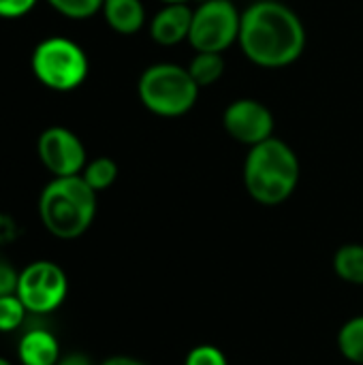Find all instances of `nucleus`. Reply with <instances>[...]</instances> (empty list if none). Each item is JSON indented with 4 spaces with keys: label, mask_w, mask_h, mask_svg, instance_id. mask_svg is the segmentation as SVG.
<instances>
[{
    "label": "nucleus",
    "mask_w": 363,
    "mask_h": 365,
    "mask_svg": "<svg viewBox=\"0 0 363 365\" xmlns=\"http://www.w3.org/2000/svg\"><path fill=\"white\" fill-rule=\"evenodd\" d=\"M34 77L53 92H71L88 77V56L71 38L49 36L43 38L30 58Z\"/></svg>",
    "instance_id": "obj_5"
},
{
    "label": "nucleus",
    "mask_w": 363,
    "mask_h": 365,
    "mask_svg": "<svg viewBox=\"0 0 363 365\" xmlns=\"http://www.w3.org/2000/svg\"><path fill=\"white\" fill-rule=\"evenodd\" d=\"M36 0H0V17L15 19L34 9Z\"/></svg>",
    "instance_id": "obj_20"
},
{
    "label": "nucleus",
    "mask_w": 363,
    "mask_h": 365,
    "mask_svg": "<svg viewBox=\"0 0 363 365\" xmlns=\"http://www.w3.org/2000/svg\"><path fill=\"white\" fill-rule=\"evenodd\" d=\"M334 269L340 280L349 284H363V246L362 244H344L338 248L334 257Z\"/></svg>",
    "instance_id": "obj_14"
},
{
    "label": "nucleus",
    "mask_w": 363,
    "mask_h": 365,
    "mask_svg": "<svg viewBox=\"0 0 363 365\" xmlns=\"http://www.w3.org/2000/svg\"><path fill=\"white\" fill-rule=\"evenodd\" d=\"M300 158L295 150L278 137L248 148L244 160V186L261 205L285 203L300 184Z\"/></svg>",
    "instance_id": "obj_2"
},
{
    "label": "nucleus",
    "mask_w": 363,
    "mask_h": 365,
    "mask_svg": "<svg viewBox=\"0 0 363 365\" xmlns=\"http://www.w3.org/2000/svg\"><path fill=\"white\" fill-rule=\"evenodd\" d=\"M242 13L233 0H205L193 9L188 43L195 51L223 53L240 36Z\"/></svg>",
    "instance_id": "obj_6"
},
{
    "label": "nucleus",
    "mask_w": 363,
    "mask_h": 365,
    "mask_svg": "<svg viewBox=\"0 0 363 365\" xmlns=\"http://www.w3.org/2000/svg\"><path fill=\"white\" fill-rule=\"evenodd\" d=\"M101 13L107 26L124 36L139 32L145 24V9L141 0H105Z\"/></svg>",
    "instance_id": "obj_11"
},
{
    "label": "nucleus",
    "mask_w": 363,
    "mask_h": 365,
    "mask_svg": "<svg viewBox=\"0 0 363 365\" xmlns=\"http://www.w3.org/2000/svg\"><path fill=\"white\" fill-rule=\"evenodd\" d=\"M39 216L53 237L75 240L96 216V192L81 175L53 178L39 197Z\"/></svg>",
    "instance_id": "obj_3"
},
{
    "label": "nucleus",
    "mask_w": 363,
    "mask_h": 365,
    "mask_svg": "<svg viewBox=\"0 0 363 365\" xmlns=\"http://www.w3.org/2000/svg\"><path fill=\"white\" fill-rule=\"evenodd\" d=\"M26 306L15 293L0 297V331H15L26 321Z\"/></svg>",
    "instance_id": "obj_18"
},
{
    "label": "nucleus",
    "mask_w": 363,
    "mask_h": 365,
    "mask_svg": "<svg viewBox=\"0 0 363 365\" xmlns=\"http://www.w3.org/2000/svg\"><path fill=\"white\" fill-rule=\"evenodd\" d=\"M237 43L244 56L261 68H285L306 49V28L300 15L280 0H257L242 11Z\"/></svg>",
    "instance_id": "obj_1"
},
{
    "label": "nucleus",
    "mask_w": 363,
    "mask_h": 365,
    "mask_svg": "<svg viewBox=\"0 0 363 365\" xmlns=\"http://www.w3.org/2000/svg\"><path fill=\"white\" fill-rule=\"evenodd\" d=\"M193 24V9L188 4H163L150 21V36L163 47L188 41Z\"/></svg>",
    "instance_id": "obj_10"
},
{
    "label": "nucleus",
    "mask_w": 363,
    "mask_h": 365,
    "mask_svg": "<svg viewBox=\"0 0 363 365\" xmlns=\"http://www.w3.org/2000/svg\"><path fill=\"white\" fill-rule=\"evenodd\" d=\"M199 90L188 68L173 62L150 64L137 81L141 105L160 118L186 115L197 105Z\"/></svg>",
    "instance_id": "obj_4"
},
{
    "label": "nucleus",
    "mask_w": 363,
    "mask_h": 365,
    "mask_svg": "<svg viewBox=\"0 0 363 365\" xmlns=\"http://www.w3.org/2000/svg\"><path fill=\"white\" fill-rule=\"evenodd\" d=\"M81 178L88 182V186H90L94 192L107 190V188L118 180V165H116V160L109 158V156H98V158L90 160V163L83 167Z\"/></svg>",
    "instance_id": "obj_15"
},
{
    "label": "nucleus",
    "mask_w": 363,
    "mask_h": 365,
    "mask_svg": "<svg viewBox=\"0 0 363 365\" xmlns=\"http://www.w3.org/2000/svg\"><path fill=\"white\" fill-rule=\"evenodd\" d=\"M223 128L242 145H257L274 137V115L257 98H235L223 111Z\"/></svg>",
    "instance_id": "obj_9"
},
{
    "label": "nucleus",
    "mask_w": 363,
    "mask_h": 365,
    "mask_svg": "<svg viewBox=\"0 0 363 365\" xmlns=\"http://www.w3.org/2000/svg\"><path fill=\"white\" fill-rule=\"evenodd\" d=\"M66 291L68 282L62 267L51 261H34L19 272L15 295L30 314H47L64 302Z\"/></svg>",
    "instance_id": "obj_7"
},
{
    "label": "nucleus",
    "mask_w": 363,
    "mask_h": 365,
    "mask_svg": "<svg viewBox=\"0 0 363 365\" xmlns=\"http://www.w3.org/2000/svg\"><path fill=\"white\" fill-rule=\"evenodd\" d=\"M17 235H19L17 222L9 214L0 212V246H6V244L15 242Z\"/></svg>",
    "instance_id": "obj_22"
},
{
    "label": "nucleus",
    "mask_w": 363,
    "mask_h": 365,
    "mask_svg": "<svg viewBox=\"0 0 363 365\" xmlns=\"http://www.w3.org/2000/svg\"><path fill=\"white\" fill-rule=\"evenodd\" d=\"M0 365H11V361H6V359H2V357H0Z\"/></svg>",
    "instance_id": "obj_26"
},
{
    "label": "nucleus",
    "mask_w": 363,
    "mask_h": 365,
    "mask_svg": "<svg viewBox=\"0 0 363 365\" xmlns=\"http://www.w3.org/2000/svg\"><path fill=\"white\" fill-rule=\"evenodd\" d=\"M101 365H145L141 364V361H137V359H131V357H111V359H107L105 364Z\"/></svg>",
    "instance_id": "obj_24"
},
{
    "label": "nucleus",
    "mask_w": 363,
    "mask_h": 365,
    "mask_svg": "<svg viewBox=\"0 0 363 365\" xmlns=\"http://www.w3.org/2000/svg\"><path fill=\"white\" fill-rule=\"evenodd\" d=\"M36 154L53 178L81 175L83 167L88 165L81 139L64 126L45 128L36 141Z\"/></svg>",
    "instance_id": "obj_8"
},
{
    "label": "nucleus",
    "mask_w": 363,
    "mask_h": 365,
    "mask_svg": "<svg viewBox=\"0 0 363 365\" xmlns=\"http://www.w3.org/2000/svg\"><path fill=\"white\" fill-rule=\"evenodd\" d=\"M184 365H229L227 364V357L220 349L212 346V344H203V346H197L188 353L186 357V364Z\"/></svg>",
    "instance_id": "obj_19"
},
{
    "label": "nucleus",
    "mask_w": 363,
    "mask_h": 365,
    "mask_svg": "<svg viewBox=\"0 0 363 365\" xmlns=\"http://www.w3.org/2000/svg\"><path fill=\"white\" fill-rule=\"evenodd\" d=\"M338 349L349 361L363 365V317H355L342 325L338 334Z\"/></svg>",
    "instance_id": "obj_16"
},
{
    "label": "nucleus",
    "mask_w": 363,
    "mask_h": 365,
    "mask_svg": "<svg viewBox=\"0 0 363 365\" xmlns=\"http://www.w3.org/2000/svg\"><path fill=\"white\" fill-rule=\"evenodd\" d=\"M56 365H92V361L83 353H71V355L60 357V361Z\"/></svg>",
    "instance_id": "obj_23"
},
{
    "label": "nucleus",
    "mask_w": 363,
    "mask_h": 365,
    "mask_svg": "<svg viewBox=\"0 0 363 365\" xmlns=\"http://www.w3.org/2000/svg\"><path fill=\"white\" fill-rule=\"evenodd\" d=\"M24 365H56L60 361V344L45 329H30L21 336L17 346Z\"/></svg>",
    "instance_id": "obj_12"
},
{
    "label": "nucleus",
    "mask_w": 363,
    "mask_h": 365,
    "mask_svg": "<svg viewBox=\"0 0 363 365\" xmlns=\"http://www.w3.org/2000/svg\"><path fill=\"white\" fill-rule=\"evenodd\" d=\"M163 4H188V0H160Z\"/></svg>",
    "instance_id": "obj_25"
},
{
    "label": "nucleus",
    "mask_w": 363,
    "mask_h": 365,
    "mask_svg": "<svg viewBox=\"0 0 363 365\" xmlns=\"http://www.w3.org/2000/svg\"><path fill=\"white\" fill-rule=\"evenodd\" d=\"M53 11L68 19H88L103 9L105 0H47Z\"/></svg>",
    "instance_id": "obj_17"
},
{
    "label": "nucleus",
    "mask_w": 363,
    "mask_h": 365,
    "mask_svg": "<svg viewBox=\"0 0 363 365\" xmlns=\"http://www.w3.org/2000/svg\"><path fill=\"white\" fill-rule=\"evenodd\" d=\"M186 68H188L190 77L197 81L199 88H208V86H214L225 75L227 62H225L223 53H216V51H197L193 56V60L188 62Z\"/></svg>",
    "instance_id": "obj_13"
},
{
    "label": "nucleus",
    "mask_w": 363,
    "mask_h": 365,
    "mask_svg": "<svg viewBox=\"0 0 363 365\" xmlns=\"http://www.w3.org/2000/svg\"><path fill=\"white\" fill-rule=\"evenodd\" d=\"M17 282H19V274L9 263L0 261V297L13 295L17 291Z\"/></svg>",
    "instance_id": "obj_21"
}]
</instances>
